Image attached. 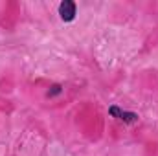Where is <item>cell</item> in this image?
I'll return each mask as SVG.
<instances>
[{
    "label": "cell",
    "instance_id": "cell-1",
    "mask_svg": "<svg viewBox=\"0 0 158 156\" xmlns=\"http://www.w3.org/2000/svg\"><path fill=\"white\" fill-rule=\"evenodd\" d=\"M76 15H77V6H76V2H72V0H63V2L59 4V17H61V20L72 22V20L76 18Z\"/></svg>",
    "mask_w": 158,
    "mask_h": 156
},
{
    "label": "cell",
    "instance_id": "cell-2",
    "mask_svg": "<svg viewBox=\"0 0 158 156\" xmlns=\"http://www.w3.org/2000/svg\"><path fill=\"white\" fill-rule=\"evenodd\" d=\"M109 114H110L112 117H116V119H119V121H123V123H134V121H138V114L121 110V109L116 107V105H112V107L109 109Z\"/></svg>",
    "mask_w": 158,
    "mask_h": 156
},
{
    "label": "cell",
    "instance_id": "cell-3",
    "mask_svg": "<svg viewBox=\"0 0 158 156\" xmlns=\"http://www.w3.org/2000/svg\"><path fill=\"white\" fill-rule=\"evenodd\" d=\"M61 92H63V86H61V84H52L46 96H48V97H55V96H59Z\"/></svg>",
    "mask_w": 158,
    "mask_h": 156
}]
</instances>
